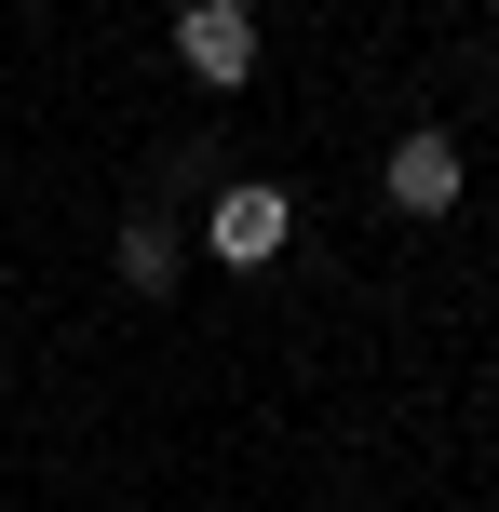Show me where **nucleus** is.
Masks as SVG:
<instances>
[{"mask_svg": "<svg viewBox=\"0 0 499 512\" xmlns=\"http://www.w3.org/2000/svg\"><path fill=\"white\" fill-rule=\"evenodd\" d=\"M203 243L230 256V270H270V256L297 243V203H284V189H257V176H243V189H216V203H203Z\"/></svg>", "mask_w": 499, "mask_h": 512, "instance_id": "2", "label": "nucleus"}, {"mask_svg": "<svg viewBox=\"0 0 499 512\" xmlns=\"http://www.w3.org/2000/svg\"><path fill=\"white\" fill-rule=\"evenodd\" d=\"M176 68L203 81V95H243V81H257V14H243V0H189L176 14Z\"/></svg>", "mask_w": 499, "mask_h": 512, "instance_id": "1", "label": "nucleus"}, {"mask_svg": "<svg viewBox=\"0 0 499 512\" xmlns=\"http://www.w3.org/2000/svg\"><path fill=\"white\" fill-rule=\"evenodd\" d=\"M378 189H392V216H419V230H432V216H459V135H405V149H392V176H378Z\"/></svg>", "mask_w": 499, "mask_h": 512, "instance_id": "3", "label": "nucleus"}, {"mask_svg": "<svg viewBox=\"0 0 499 512\" xmlns=\"http://www.w3.org/2000/svg\"><path fill=\"white\" fill-rule=\"evenodd\" d=\"M176 270H189V243L162 230V216H122V283L135 297H176Z\"/></svg>", "mask_w": 499, "mask_h": 512, "instance_id": "4", "label": "nucleus"}]
</instances>
